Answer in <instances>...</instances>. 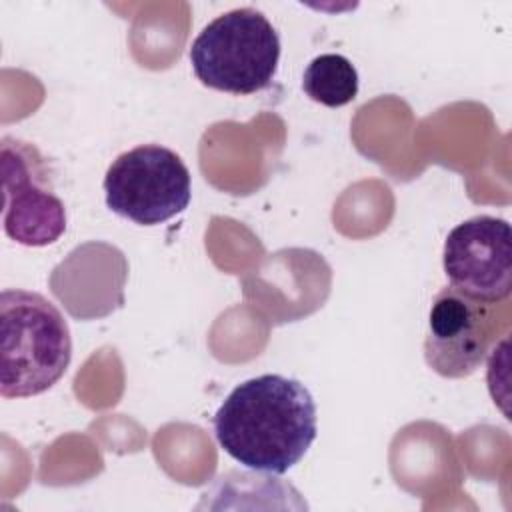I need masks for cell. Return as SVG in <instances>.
Wrapping results in <instances>:
<instances>
[{"label": "cell", "mask_w": 512, "mask_h": 512, "mask_svg": "<svg viewBox=\"0 0 512 512\" xmlns=\"http://www.w3.org/2000/svg\"><path fill=\"white\" fill-rule=\"evenodd\" d=\"M220 448L242 466L284 474L316 438V404L296 378L262 374L238 384L212 418Z\"/></svg>", "instance_id": "cell-1"}, {"label": "cell", "mask_w": 512, "mask_h": 512, "mask_svg": "<svg viewBox=\"0 0 512 512\" xmlns=\"http://www.w3.org/2000/svg\"><path fill=\"white\" fill-rule=\"evenodd\" d=\"M72 358L70 328L42 294L6 288L0 294V394L28 398L52 388Z\"/></svg>", "instance_id": "cell-2"}, {"label": "cell", "mask_w": 512, "mask_h": 512, "mask_svg": "<svg viewBox=\"0 0 512 512\" xmlns=\"http://www.w3.org/2000/svg\"><path fill=\"white\" fill-rule=\"evenodd\" d=\"M188 56L204 86L254 94L268 88L278 70L280 38L260 10L234 8L198 32Z\"/></svg>", "instance_id": "cell-3"}, {"label": "cell", "mask_w": 512, "mask_h": 512, "mask_svg": "<svg viewBox=\"0 0 512 512\" xmlns=\"http://www.w3.org/2000/svg\"><path fill=\"white\" fill-rule=\"evenodd\" d=\"M104 194L114 214L142 226L162 224L188 208L190 170L174 150L140 144L108 166Z\"/></svg>", "instance_id": "cell-4"}, {"label": "cell", "mask_w": 512, "mask_h": 512, "mask_svg": "<svg viewBox=\"0 0 512 512\" xmlns=\"http://www.w3.org/2000/svg\"><path fill=\"white\" fill-rule=\"evenodd\" d=\"M0 168L6 236L32 248L54 244L66 230V208L44 156L24 140L2 138Z\"/></svg>", "instance_id": "cell-5"}, {"label": "cell", "mask_w": 512, "mask_h": 512, "mask_svg": "<svg viewBox=\"0 0 512 512\" xmlns=\"http://www.w3.org/2000/svg\"><path fill=\"white\" fill-rule=\"evenodd\" d=\"M450 286L484 304L502 302L512 288V232L504 218L480 214L460 222L444 240Z\"/></svg>", "instance_id": "cell-6"}, {"label": "cell", "mask_w": 512, "mask_h": 512, "mask_svg": "<svg viewBox=\"0 0 512 512\" xmlns=\"http://www.w3.org/2000/svg\"><path fill=\"white\" fill-rule=\"evenodd\" d=\"M492 334L490 304L446 286L436 294L428 314L426 364L444 378H466L486 360Z\"/></svg>", "instance_id": "cell-7"}, {"label": "cell", "mask_w": 512, "mask_h": 512, "mask_svg": "<svg viewBox=\"0 0 512 512\" xmlns=\"http://www.w3.org/2000/svg\"><path fill=\"white\" fill-rule=\"evenodd\" d=\"M302 90L322 106L340 108L358 94V72L342 54H320L310 60L302 74Z\"/></svg>", "instance_id": "cell-8"}]
</instances>
